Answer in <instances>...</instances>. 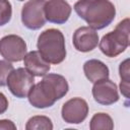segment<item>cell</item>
Segmentation results:
<instances>
[{
    "label": "cell",
    "mask_w": 130,
    "mask_h": 130,
    "mask_svg": "<svg viewBox=\"0 0 130 130\" xmlns=\"http://www.w3.org/2000/svg\"><path fill=\"white\" fill-rule=\"evenodd\" d=\"M45 17L52 23H65L70 14L71 6L65 0H49L45 4Z\"/></svg>",
    "instance_id": "30bf717a"
},
{
    "label": "cell",
    "mask_w": 130,
    "mask_h": 130,
    "mask_svg": "<svg viewBox=\"0 0 130 130\" xmlns=\"http://www.w3.org/2000/svg\"><path fill=\"white\" fill-rule=\"evenodd\" d=\"M26 130H52V121L46 116H35L31 117L25 126Z\"/></svg>",
    "instance_id": "9a60e30c"
},
{
    "label": "cell",
    "mask_w": 130,
    "mask_h": 130,
    "mask_svg": "<svg viewBox=\"0 0 130 130\" xmlns=\"http://www.w3.org/2000/svg\"><path fill=\"white\" fill-rule=\"evenodd\" d=\"M12 8L8 0H0V26L6 24L11 19Z\"/></svg>",
    "instance_id": "2e32d148"
},
{
    "label": "cell",
    "mask_w": 130,
    "mask_h": 130,
    "mask_svg": "<svg viewBox=\"0 0 130 130\" xmlns=\"http://www.w3.org/2000/svg\"><path fill=\"white\" fill-rule=\"evenodd\" d=\"M119 73L121 77V82H129V60L126 59L120 64Z\"/></svg>",
    "instance_id": "ac0fdd59"
},
{
    "label": "cell",
    "mask_w": 130,
    "mask_h": 130,
    "mask_svg": "<svg viewBox=\"0 0 130 130\" xmlns=\"http://www.w3.org/2000/svg\"><path fill=\"white\" fill-rule=\"evenodd\" d=\"M12 70H13V66L8 61L0 60V86L6 85L7 77Z\"/></svg>",
    "instance_id": "e0dca14e"
},
{
    "label": "cell",
    "mask_w": 130,
    "mask_h": 130,
    "mask_svg": "<svg viewBox=\"0 0 130 130\" xmlns=\"http://www.w3.org/2000/svg\"><path fill=\"white\" fill-rule=\"evenodd\" d=\"M18 1H23V0H18Z\"/></svg>",
    "instance_id": "7402d4cb"
},
{
    "label": "cell",
    "mask_w": 130,
    "mask_h": 130,
    "mask_svg": "<svg viewBox=\"0 0 130 130\" xmlns=\"http://www.w3.org/2000/svg\"><path fill=\"white\" fill-rule=\"evenodd\" d=\"M74 10L93 29L108 26L116 15V8L109 0H78Z\"/></svg>",
    "instance_id": "7a4b0ae2"
},
{
    "label": "cell",
    "mask_w": 130,
    "mask_h": 130,
    "mask_svg": "<svg viewBox=\"0 0 130 130\" xmlns=\"http://www.w3.org/2000/svg\"><path fill=\"white\" fill-rule=\"evenodd\" d=\"M67 91L68 83L65 77L59 74L44 75L43 80L31 87L28 93V102L39 109L52 107Z\"/></svg>",
    "instance_id": "6da1fadb"
},
{
    "label": "cell",
    "mask_w": 130,
    "mask_h": 130,
    "mask_svg": "<svg viewBox=\"0 0 130 130\" xmlns=\"http://www.w3.org/2000/svg\"><path fill=\"white\" fill-rule=\"evenodd\" d=\"M37 46L40 54L49 63L59 64L66 57L64 36L59 29L49 28L43 31L39 36Z\"/></svg>",
    "instance_id": "3957f363"
},
{
    "label": "cell",
    "mask_w": 130,
    "mask_h": 130,
    "mask_svg": "<svg viewBox=\"0 0 130 130\" xmlns=\"http://www.w3.org/2000/svg\"><path fill=\"white\" fill-rule=\"evenodd\" d=\"M34 83V75L30 74L25 68L13 69L9 73L6 81V85L8 86L10 92L19 99H23L28 95Z\"/></svg>",
    "instance_id": "5b68a950"
},
{
    "label": "cell",
    "mask_w": 130,
    "mask_h": 130,
    "mask_svg": "<svg viewBox=\"0 0 130 130\" xmlns=\"http://www.w3.org/2000/svg\"><path fill=\"white\" fill-rule=\"evenodd\" d=\"M72 42L77 51L83 53L89 52L98 46L99 35L89 26H81L74 31Z\"/></svg>",
    "instance_id": "8fae6325"
},
{
    "label": "cell",
    "mask_w": 130,
    "mask_h": 130,
    "mask_svg": "<svg viewBox=\"0 0 130 130\" xmlns=\"http://www.w3.org/2000/svg\"><path fill=\"white\" fill-rule=\"evenodd\" d=\"M120 90L122 94L128 99L129 98V82H121L120 83Z\"/></svg>",
    "instance_id": "44dd1931"
},
{
    "label": "cell",
    "mask_w": 130,
    "mask_h": 130,
    "mask_svg": "<svg viewBox=\"0 0 130 130\" xmlns=\"http://www.w3.org/2000/svg\"><path fill=\"white\" fill-rule=\"evenodd\" d=\"M46 0H29L21 9V21L28 29H39L46 23L45 17Z\"/></svg>",
    "instance_id": "8992f818"
},
{
    "label": "cell",
    "mask_w": 130,
    "mask_h": 130,
    "mask_svg": "<svg viewBox=\"0 0 130 130\" xmlns=\"http://www.w3.org/2000/svg\"><path fill=\"white\" fill-rule=\"evenodd\" d=\"M0 129H5V130L11 129V130H15L16 129V126L10 120H0Z\"/></svg>",
    "instance_id": "d6986e66"
},
{
    "label": "cell",
    "mask_w": 130,
    "mask_h": 130,
    "mask_svg": "<svg viewBox=\"0 0 130 130\" xmlns=\"http://www.w3.org/2000/svg\"><path fill=\"white\" fill-rule=\"evenodd\" d=\"M62 118L66 123L79 124L85 120L88 114L87 103L80 98H74L67 101L62 107Z\"/></svg>",
    "instance_id": "ba28073f"
},
{
    "label": "cell",
    "mask_w": 130,
    "mask_h": 130,
    "mask_svg": "<svg viewBox=\"0 0 130 130\" xmlns=\"http://www.w3.org/2000/svg\"><path fill=\"white\" fill-rule=\"evenodd\" d=\"M0 54L8 62H19L26 54V44L19 36H5L0 40Z\"/></svg>",
    "instance_id": "52a82bcc"
},
{
    "label": "cell",
    "mask_w": 130,
    "mask_h": 130,
    "mask_svg": "<svg viewBox=\"0 0 130 130\" xmlns=\"http://www.w3.org/2000/svg\"><path fill=\"white\" fill-rule=\"evenodd\" d=\"M23 63L25 69L34 76H44L51 68L50 63L43 58L39 51H31L25 54Z\"/></svg>",
    "instance_id": "7c38bea8"
},
{
    "label": "cell",
    "mask_w": 130,
    "mask_h": 130,
    "mask_svg": "<svg viewBox=\"0 0 130 130\" xmlns=\"http://www.w3.org/2000/svg\"><path fill=\"white\" fill-rule=\"evenodd\" d=\"M92 95L95 102L101 105H113L118 102L119 93L115 82L107 79H102L94 82L92 87Z\"/></svg>",
    "instance_id": "9c48e42d"
},
{
    "label": "cell",
    "mask_w": 130,
    "mask_h": 130,
    "mask_svg": "<svg viewBox=\"0 0 130 130\" xmlns=\"http://www.w3.org/2000/svg\"><path fill=\"white\" fill-rule=\"evenodd\" d=\"M129 46V19L119 22L113 31L105 35L100 42V49L108 57H116Z\"/></svg>",
    "instance_id": "277c9868"
},
{
    "label": "cell",
    "mask_w": 130,
    "mask_h": 130,
    "mask_svg": "<svg viewBox=\"0 0 130 130\" xmlns=\"http://www.w3.org/2000/svg\"><path fill=\"white\" fill-rule=\"evenodd\" d=\"M83 71L86 78L92 83L109 77V68L106 64L96 59L86 61L83 65Z\"/></svg>",
    "instance_id": "4fadbf2b"
},
{
    "label": "cell",
    "mask_w": 130,
    "mask_h": 130,
    "mask_svg": "<svg viewBox=\"0 0 130 130\" xmlns=\"http://www.w3.org/2000/svg\"><path fill=\"white\" fill-rule=\"evenodd\" d=\"M89 128L91 130H112L114 128V123L108 114L98 113L91 118Z\"/></svg>",
    "instance_id": "5bb4252c"
},
{
    "label": "cell",
    "mask_w": 130,
    "mask_h": 130,
    "mask_svg": "<svg viewBox=\"0 0 130 130\" xmlns=\"http://www.w3.org/2000/svg\"><path fill=\"white\" fill-rule=\"evenodd\" d=\"M7 108H8V101L6 96L2 92H0V115L6 112Z\"/></svg>",
    "instance_id": "ffe728a7"
}]
</instances>
